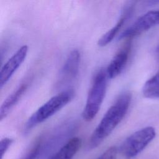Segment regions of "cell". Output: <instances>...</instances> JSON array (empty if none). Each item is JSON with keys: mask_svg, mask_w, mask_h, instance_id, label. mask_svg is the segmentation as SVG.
<instances>
[{"mask_svg": "<svg viewBox=\"0 0 159 159\" xmlns=\"http://www.w3.org/2000/svg\"><path fill=\"white\" fill-rule=\"evenodd\" d=\"M131 99L132 94L129 91L118 96L92 133L88 142L89 148L98 147L120 124L129 110Z\"/></svg>", "mask_w": 159, "mask_h": 159, "instance_id": "1", "label": "cell"}, {"mask_svg": "<svg viewBox=\"0 0 159 159\" xmlns=\"http://www.w3.org/2000/svg\"><path fill=\"white\" fill-rule=\"evenodd\" d=\"M107 78L106 70L103 68L99 70L95 74L82 112L84 120H92L98 113L106 94Z\"/></svg>", "mask_w": 159, "mask_h": 159, "instance_id": "2", "label": "cell"}, {"mask_svg": "<svg viewBox=\"0 0 159 159\" xmlns=\"http://www.w3.org/2000/svg\"><path fill=\"white\" fill-rule=\"evenodd\" d=\"M73 96L74 91L72 89H69L52 97L29 117L25 125L24 131H29L39 124L44 122L56 114L65 106Z\"/></svg>", "mask_w": 159, "mask_h": 159, "instance_id": "3", "label": "cell"}, {"mask_svg": "<svg viewBox=\"0 0 159 159\" xmlns=\"http://www.w3.org/2000/svg\"><path fill=\"white\" fill-rule=\"evenodd\" d=\"M155 135V129L153 127L142 128L125 139L119 148V152L125 159H132L146 148Z\"/></svg>", "mask_w": 159, "mask_h": 159, "instance_id": "4", "label": "cell"}, {"mask_svg": "<svg viewBox=\"0 0 159 159\" xmlns=\"http://www.w3.org/2000/svg\"><path fill=\"white\" fill-rule=\"evenodd\" d=\"M159 24V9L150 11L139 17L131 25L123 31L120 39H131Z\"/></svg>", "mask_w": 159, "mask_h": 159, "instance_id": "5", "label": "cell"}, {"mask_svg": "<svg viewBox=\"0 0 159 159\" xmlns=\"http://www.w3.org/2000/svg\"><path fill=\"white\" fill-rule=\"evenodd\" d=\"M28 52V47L23 45L4 63L0 72V88L6 85L15 71L24 61Z\"/></svg>", "mask_w": 159, "mask_h": 159, "instance_id": "6", "label": "cell"}, {"mask_svg": "<svg viewBox=\"0 0 159 159\" xmlns=\"http://www.w3.org/2000/svg\"><path fill=\"white\" fill-rule=\"evenodd\" d=\"M131 46L130 39H127L114 56L106 70L108 78H115L123 71L129 58Z\"/></svg>", "mask_w": 159, "mask_h": 159, "instance_id": "7", "label": "cell"}, {"mask_svg": "<svg viewBox=\"0 0 159 159\" xmlns=\"http://www.w3.org/2000/svg\"><path fill=\"white\" fill-rule=\"evenodd\" d=\"M80 63V53L78 50H72L61 70L60 83L73 80L77 76Z\"/></svg>", "mask_w": 159, "mask_h": 159, "instance_id": "8", "label": "cell"}, {"mask_svg": "<svg viewBox=\"0 0 159 159\" xmlns=\"http://www.w3.org/2000/svg\"><path fill=\"white\" fill-rule=\"evenodd\" d=\"M134 4L132 2H129L124 7L120 18L119 19L116 25L110 29L107 32L102 35V37L98 40V45L100 47H104L109 44L119 33L127 19L131 16L134 11Z\"/></svg>", "mask_w": 159, "mask_h": 159, "instance_id": "9", "label": "cell"}, {"mask_svg": "<svg viewBox=\"0 0 159 159\" xmlns=\"http://www.w3.org/2000/svg\"><path fill=\"white\" fill-rule=\"evenodd\" d=\"M26 83H22L16 90L9 94L3 101L0 108V120H2L7 117L11 111L19 102L27 88Z\"/></svg>", "mask_w": 159, "mask_h": 159, "instance_id": "10", "label": "cell"}, {"mask_svg": "<svg viewBox=\"0 0 159 159\" xmlns=\"http://www.w3.org/2000/svg\"><path fill=\"white\" fill-rule=\"evenodd\" d=\"M81 143L80 138L73 137L48 159H72L80 148Z\"/></svg>", "mask_w": 159, "mask_h": 159, "instance_id": "11", "label": "cell"}, {"mask_svg": "<svg viewBox=\"0 0 159 159\" xmlns=\"http://www.w3.org/2000/svg\"><path fill=\"white\" fill-rule=\"evenodd\" d=\"M142 94L146 98H159V71L145 83Z\"/></svg>", "mask_w": 159, "mask_h": 159, "instance_id": "12", "label": "cell"}, {"mask_svg": "<svg viewBox=\"0 0 159 159\" xmlns=\"http://www.w3.org/2000/svg\"><path fill=\"white\" fill-rule=\"evenodd\" d=\"M42 147V140L39 139L35 141L30 150L26 153L22 159H37Z\"/></svg>", "mask_w": 159, "mask_h": 159, "instance_id": "13", "label": "cell"}, {"mask_svg": "<svg viewBox=\"0 0 159 159\" xmlns=\"http://www.w3.org/2000/svg\"><path fill=\"white\" fill-rule=\"evenodd\" d=\"M118 148L116 146H112L105 150L96 159H117Z\"/></svg>", "mask_w": 159, "mask_h": 159, "instance_id": "14", "label": "cell"}, {"mask_svg": "<svg viewBox=\"0 0 159 159\" xmlns=\"http://www.w3.org/2000/svg\"><path fill=\"white\" fill-rule=\"evenodd\" d=\"M13 139L9 137H5L1 139L0 142V152H1V159H2L4 154L9 149V147L13 142Z\"/></svg>", "mask_w": 159, "mask_h": 159, "instance_id": "15", "label": "cell"}, {"mask_svg": "<svg viewBox=\"0 0 159 159\" xmlns=\"http://www.w3.org/2000/svg\"><path fill=\"white\" fill-rule=\"evenodd\" d=\"M157 54L159 55V45H158V46L157 47Z\"/></svg>", "mask_w": 159, "mask_h": 159, "instance_id": "16", "label": "cell"}]
</instances>
